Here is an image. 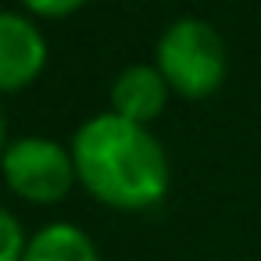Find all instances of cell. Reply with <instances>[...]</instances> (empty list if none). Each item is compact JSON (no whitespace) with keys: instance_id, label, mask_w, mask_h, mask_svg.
<instances>
[{"instance_id":"7","label":"cell","mask_w":261,"mask_h":261,"mask_svg":"<svg viewBox=\"0 0 261 261\" xmlns=\"http://www.w3.org/2000/svg\"><path fill=\"white\" fill-rule=\"evenodd\" d=\"M25 247H29V240L22 232V222L8 207H0V261H22Z\"/></svg>"},{"instance_id":"9","label":"cell","mask_w":261,"mask_h":261,"mask_svg":"<svg viewBox=\"0 0 261 261\" xmlns=\"http://www.w3.org/2000/svg\"><path fill=\"white\" fill-rule=\"evenodd\" d=\"M8 122H4V111H0V158H4V150H8Z\"/></svg>"},{"instance_id":"6","label":"cell","mask_w":261,"mask_h":261,"mask_svg":"<svg viewBox=\"0 0 261 261\" xmlns=\"http://www.w3.org/2000/svg\"><path fill=\"white\" fill-rule=\"evenodd\" d=\"M22 261H100L97 243L72 222H50L29 236Z\"/></svg>"},{"instance_id":"1","label":"cell","mask_w":261,"mask_h":261,"mask_svg":"<svg viewBox=\"0 0 261 261\" xmlns=\"http://www.w3.org/2000/svg\"><path fill=\"white\" fill-rule=\"evenodd\" d=\"M72 161L86 193L115 211H147L161 204L172 186L161 140L115 111L93 115L75 129Z\"/></svg>"},{"instance_id":"4","label":"cell","mask_w":261,"mask_h":261,"mask_svg":"<svg viewBox=\"0 0 261 261\" xmlns=\"http://www.w3.org/2000/svg\"><path fill=\"white\" fill-rule=\"evenodd\" d=\"M47 36L29 15L0 8V93H15L36 83L47 68Z\"/></svg>"},{"instance_id":"8","label":"cell","mask_w":261,"mask_h":261,"mask_svg":"<svg viewBox=\"0 0 261 261\" xmlns=\"http://www.w3.org/2000/svg\"><path fill=\"white\" fill-rule=\"evenodd\" d=\"M86 4L90 0H22V8L29 15H40V18H68Z\"/></svg>"},{"instance_id":"3","label":"cell","mask_w":261,"mask_h":261,"mask_svg":"<svg viewBox=\"0 0 261 261\" xmlns=\"http://www.w3.org/2000/svg\"><path fill=\"white\" fill-rule=\"evenodd\" d=\"M0 172L11 193L29 204H61L75 186L72 147H61L47 136H18L0 158Z\"/></svg>"},{"instance_id":"2","label":"cell","mask_w":261,"mask_h":261,"mask_svg":"<svg viewBox=\"0 0 261 261\" xmlns=\"http://www.w3.org/2000/svg\"><path fill=\"white\" fill-rule=\"evenodd\" d=\"M154 68L165 75L168 90L186 100L211 97L229 72V50L222 33L204 18H175L154 47Z\"/></svg>"},{"instance_id":"5","label":"cell","mask_w":261,"mask_h":261,"mask_svg":"<svg viewBox=\"0 0 261 261\" xmlns=\"http://www.w3.org/2000/svg\"><path fill=\"white\" fill-rule=\"evenodd\" d=\"M168 83L154 65H129L111 83V111L125 122L150 125L168 108Z\"/></svg>"}]
</instances>
